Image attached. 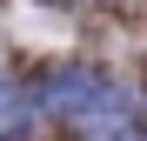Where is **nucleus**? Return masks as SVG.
Listing matches in <instances>:
<instances>
[{
  "label": "nucleus",
  "mask_w": 147,
  "mask_h": 141,
  "mask_svg": "<svg viewBox=\"0 0 147 141\" xmlns=\"http://www.w3.org/2000/svg\"><path fill=\"white\" fill-rule=\"evenodd\" d=\"M27 121H34V94L20 81H0V134H27Z\"/></svg>",
  "instance_id": "f257e3e1"
},
{
  "label": "nucleus",
  "mask_w": 147,
  "mask_h": 141,
  "mask_svg": "<svg viewBox=\"0 0 147 141\" xmlns=\"http://www.w3.org/2000/svg\"><path fill=\"white\" fill-rule=\"evenodd\" d=\"M140 134H147V114H140Z\"/></svg>",
  "instance_id": "f03ea898"
}]
</instances>
